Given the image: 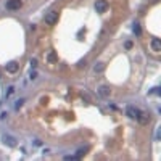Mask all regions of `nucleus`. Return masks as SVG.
Here are the masks:
<instances>
[{"mask_svg": "<svg viewBox=\"0 0 161 161\" xmlns=\"http://www.w3.org/2000/svg\"><path fill=\"white\" fill-rule=\"evenodd\" d=\"M0 76H2V74H0Z\"/></svg>", "mask_w": 161, "mask_h": 161, "instance_id": "obj_17", "label": "nucleus"}, {"mask_svg": "<svg viewBox=\"0 0 161 161\" xmlns=\"http://www.w3.org/2000/svg\"><path fill=\"white\" fill-rule=\"evenodd\" d=\"M126 115L130 118V119H139L140 118V115H142V111L139 110V108H135V107H127L126 108Z\"/></svg>", "mask_w": 161, "mask_h": 161, "instance_id": "obj_2", "label": "nucleus"}, {"mask_svg": "<svg viewBox=\"0 0 161 161\" xmlns=\"http://www.w3.org/2000/svg\"><path fill=\"white\" fill-rule=\"evenodd\" d=\"M3 142H5L8 147H16V140H15L12 135H5V137H3Z\"/></svg>", "mask_w": 161, "mask_h": 161, "instance_id": "obj_8", "label": "nucleus"}, {"mask_svg": "<svg viewBox=\"0 0 161 161\" xmlns=\"http://www.w3.org/2000/svg\"><path fill=\"white\" fill-rule=\"evenodd\" d=\"M110 93H111L110 87H107V86H100V87H98V95H100V97L107 98V97H110Z\"/></svg>", "mask_w": 161, "mask_h": 161, "instance_id": "obj_6", "label": "nucleus"}, {"mask_svg": "<svg viewBox=\"0 0 161 161\" xmlns=\"http://www.w3.org/2000/svg\"><path fill=\"white\" fill-rule=\"evenodd\" d=\"M58 18H60L58 12L52 10V12H49V13L45 15V23L49 24V26H53V24H56V23H58Z\"/></svg>", "mask_w": 161, "mask_h": 161, "instance_id": "obj_1", "label": "nucleus"}, {"mask_svg": "<svg viewBox=\"0 0 161 161\" xmlns=\"http://www.w3.org/2000/svg\"><path fill=\"white\" fill-rule=\"evenodd\" d=\"M151 50H153V52H161V40L158 39V37H155V39L153 40H151Z\"/></svg>", "mask_w": 161, "mask_h": 161, "instance_id": "obj_7", "label": "nucleus"}, {"mask_svg": "<svg viewBox=\"0 0 161 161\" xmlns=\"http://www.w3.org/2000/svg\"><path fill=\"white\" fill-rule=\"evenodd\" d=\"M23 103H24V100H18V102H16V105H15V108H16V110H20V108L23 107Z\"/></svg>", "mask_w": 161, "mask_h": 161, "instance_id": "obj_13", "label": "nucleus"}, {"mask_svg": "<svg viewBox=\"0 0 161 161\" xmlns=\"http://www.w3.org/2000/svg\"><path fill=\"white\" fill-rule=\"evenodd\" d=\"M47 60H49V63H56L58 61V56H56L55 52H50L49 55H47Z\"/></svg>", "mask_w": 161, "mask_h": 161, "instance_id": "obj_9", "label": "nucleus"}, {"mask_svg": "<svg viewBox=\"0 0 161 161\" xmlns=\"http://www.w3.org/2000/svg\"><path fill=\"white\" fill-rule=\"evenodd\" d=\"M86 151H87V148H81V150L78 151V155H76V158H81L82 155H86Z\"/></svg>", "mask_w": 161, "mask_h": 161, "instance_id": "obj_12", "label": "nucleus"}, {"mask_svg": "<svg viewBox=\"0 0 161 161\" xmlns=\"http://www.w3.org/2000/svg\"><path fill=\"white\" fill-rule=\"evenodd\" d=\"M95 10H97V13H105L108 10V2L107 0H97L95 2Z\"/></svg>", "mask_w": 161, "mask_h": 161, "instance_id": "obj_4", "label": "nucleus"}, {"mask_svg": "<svg viewBox=\"0 0 161 161\" xmlns=\"http://www.w3.org/2000/svg\"><path fill=\"white\" fill-rule=\"evenodd\" d=\"M18 69H20V64H18V61H8V63H7V71H8V73L15 74V73H18Z\"/></svg>", "mask_w": 161, "mask_h": 161, "instance_id": "obj_5", "label": "nucleus"}, {"mask_svg": "<svg viewBox=\"0 0 161 161\" xmlns=\"http://www.w3.org/2000/svg\"><path fill=\"white\" fill-rule=\"evenodd\" d=\"M132 29H134V32H135L137 36H140V34H142V29H140L139 23H135V24H134V27H132Z\"/></svg>", "mask_w": 161, "mask_h": 161, "instance_id": "obj_11", "label": "nucleus"}, {"mask_svg": "<svg viewBox=\"0 0 161 161\" xmlns=\"http://www.w3.org/2000/svg\"><path fill=\"white\" fill-rule=\"evenodd\" d=\"M21 7H23L21 0H8L7 2V10H10V12H18Z\"/></svg>", "mask_w": 161, "mask_h": 161, "instance_id": "obj_3", "label": "nucleus"}, {"mask_svg": "<svg viewBox=\"0 0 161 161\" xmlns=\"http://www.w3.org/2000/svg\"><path fill=\"white\" fill-rule=\"evenodd\" d=\"M36 64H37V60L32 58V60H31V66H32V68H36Z\"/></svg>", "mask_w": 161, "mask_h": 161, "instance_id": "obj_15", "label": "nucleus"}, {"mask_svg": "<svg viewBox=\"0 0 161 161\" xmlns=\"http://www.w3.org/2000/svg\"><path fill=\"white\" fill-rule=\"evenodd\" d=\"M103 69H105V64H103V63H97L95 66H93V71H95V73H102Z\"/></svg>", "mask_w": 161, "mask_h": 161, "instance_id": "obj_10", "label": "nucleus"}, {"mask_svg": "<svg viewBox=\"0 0 161 161\" xmlns=\"http://www.w3.org/2000/svg\"><path fill=\"white\" fill-rule=\"evenodd\" d=\"M36 78H37V73L32 71V73H31V79H36Z\"/></svg>", "mask_w": 161, "mask_h": 161, "instance_id": "obj_16", "label": "nucleus"}, {"mask_svg": "<svg viewBox=\"0 0 161 161\" xmlns=\"http://www.w3.org/2000/svg\"><path fill=\"white\" fill-rule=\"evenodd\" d=\"M124 47H126L127 50H130V49H132V42H129V40H127V42L124 44Z\"/></svg>", "mask_w": 161, "mask_h": 161, "instance_id": "obj_14", "label": "nucleus"}]
</instances>
